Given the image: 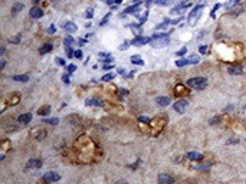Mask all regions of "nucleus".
Returning a JSON list of instances; mask_svg holds the SVG:
<instances>
[{"label":"nucleus","mask_w":246,"mask_h":184,"mask_svg":"<svg viewBox=\"0 0 246 184\" xmlns=\"http://www.w3.org/2000/svg\"><path fill=\"white\" fill-rule=\"evenodd\" d=\"M150 38H144V36H138V38H135V39L132 40L131 43L134 46H143V45H146V43H150Z\"/></svg>","instance_id":"0eeeda50"},{"label":"nucleus","mask_w":246,"mask_h":184,"mask_svg":"<svg viewBox=\"0 0 246 184\" xmlns=\"http://www.w3.org/2000/svg\"><path fill=\"white\" fill-rule=\"evenodd\" d=\"M199 50H200V53H203V55H205V53H207V50H209V48H207L206 45H202V46L199 48Z\"/></svg>","instance_id":"c756f323"},{"label":"nucleus","mask_w":246,"mask_h":184,"mask_svg":"<svg viewBox=\"0 0 246 184\" xmlns=\"http://www.w3.org/2000/svg\"><path fill=\"white\" fill-rule=\"evenodd\" d=\"M168 35H171L170 33H157L154 35L151 40H150V45L153 46V48H164V46H167L168 43H170V38H168Z\"/></svg>","instance_id":"f257e3e1"},{"label":"nucleus","mask_w":246,"mask_h":184,"mask_svg":"<svg viewBox=\"0 0 246 184\" xmlns=\"http://www.w3.org/2000/svg\"><path fill=\"white\" fill-rule=\"evenodd\" d=\"M137 12H140V6L138 4H134V6H131V7H127L125 9V13H137Z\"/></svg>","instance_id":"aec40b11"},{"label":"nucleus","mask_w":246,"mask_h":184,"mask_svg":"<svg viewBox=\"0 0 246 184\" xmlns=\"http://www.w3.org/2000/svg\"><path fill=\"white\" fill-rule=\"evenodd\" d=\"M158 183L160 184H174V178L168 174H160L158 176Z\"/></svg>","instance_id":"423d86ee"},{"label":"nucleus","mask_w":246,"mask_h":184,"mask_svg":"<svg viewBox=\"0 0 246 184\" xmlns=\"http://www.w3.org/2000/svg\"><path fill=\"white\" fill-rule=\"evenodd\" d=\"M43 122H46V124H50V125H58V122H59V121H58V120H49V118H45V120H43Z\"/></svg>","instance_id":"cd10ccee"},{"label":"nucleus","mask_w":246,"mask_h":184,"mask_svg":"<svg viewBox=\"0 0 246 184\" xmlns=\"http://www.w3.org/2000/svg\"><path fill=\"white\" fill-rule=\"evenodd\" d=\"M64 27H65L66 32H69V33H75V32H76V29H78V27H76V24L72 23V22H68V23H65V26H64Z\"/></svg>","instance_id":"4468645a"},{"label":"nucleus","mask_w":246,"mask_h":184,"mask_svg":"<svg viewBox=\"0 0 246 184\" xmlns=\"http://www.w3.org/2000/svg\"><path fill=\"white\" fill-rule=\"evenodd\" d=\"M117 184H127V183H125V181H118Z\"/></svg>","instance_id":"09e8293b"},{"label":"nucleus","mask_w":246,"mask_h":184,"mask_svg":"<svg viewBox=\"0 0 246 184\" xmlns=\"http://www.w3.org/2000/svg\"><path fill=\"white\" fill-rule=\"evenodd\" d=\"M187 85H189L190 88H194V89L202 91V89H205L206 86H207V79H206V78H202V76L190 78V79L187 81Z\"/></svg>","instance_id":"f03ea898"},{"label":"nucleus","mask_w":246,"mask_h":184,"mask_svg":"<svg viewBox=\"0 0 246 184\" xmlns=\"http://www.w3.org/2000/svg\"><path fill=\"white\" fill-rule=\"evenodd\" d=\"M66 55H68V58H72V56H75V52L71 49V46H69V48H66Z\"/></svg>","instance_id":"c85d7f7f"},{"label":"nucleus","mask_w":246,"mask_h":184,"mask_svg":"<svg viewBox=\"0 0 246 184\" xmlns=\"http://www.w3.org/2000/svg\"><path fill=\"white\" fill-rule=\"evenodd\" d=\"M186 52H187V49L183 48V49H180V50H179V52H177L176 55H177V56H183V55H186Z\"/></svg>","instance_id":"7c9ffc66"},{"label":"nucleus","mask_w":246,"mask_h":184,"mask_svg":"<svg viewBox=\"0 0 246 184\" xmlns=\"http://www.w3.org/2000/svg\"><path fill=\"white\" fill-rule=\"evenodd\" d=\"M50 50H52V45H50V43H46V45H43V46L39 49V53H41V55H45V53H49Z\"/></svg>","instance_id":"dca6fc26"},{"label":"nucleus","mask_w":246,"mask_h":184,"mask_svg":"<svg viewBox=\"0 0 246 184\" xmlns=\"http://www.w3.org/2000/svg\"><path fill=\"white\" fill-rule=\"evenodd\" d=\"M190 62H191V65L197 64V62H199V58H197V56H191V58H190Z\"/></svg>","instance_id":"72a5a7b5"},{"label":"nucleus","mask_w":246,"mask_h":184,"mask_svg":"<svg viewBox=\"0 0 246 184\" xmlns=\"http://www.w3.org/2000/svg\"><path fill=\"white\" fill-rule=\"evenodd\" d=\"M92 16H94V12H92L91 9H89V10H86V13H85V17H86V19H91Z\"/></svg>","instance_id":"2f4dec72"},{"label":"nucleus","mask_w":246,"mask_h":184,"mask_svg":"<svg viewBox=\"0 0 246 184\" xmlns=\"http://www.w3.org/2000/svg\"><path fill=\"white\" fill-rule=\"evenodd\" d=\"M66 69H68V72H69V73H72V72H75V69H76V66H75V65H69V66H68Z\"/></svg>","instance_id":"473e14b6"},{"label":"nucleus","mask_w":246,"mask_h":184,"mask_svg":"<svg viewBox=\"0 0 246 184\" xmlns=\"http://www.w3.org/2000/svg\"><path fill=\"white\" fill-rule=\"evenodd\" d=\"M42 178H43V181H46V183H53V181H58V180L61 178V176H59L58 173H55V171H49V173H46Z\"/></svg>","instance_id":"39448f33"},{"label":"nucleus","mask_w":246,"mask_h":184,"mask_svg":"<svg viewBox=\"0 0 246 184\" xmlns=\"http://www.w3.org/2000/svg\"><path fill=\"white\" fill-rule=\"evenodd\" d=\"M115 3H117V4H120V3H121V0H115Z\"/></svg>","instance_id":"8fccbe9b"},{"label":"nucleus","mask_w":246,"mask_h":184,"mask_svg":"<svg viewBox=\"0 0 246 184\" xmlns=\"http://www.w3.org/2000/svg\"><path fill=\"white\" fill-rule=\"evenodd\" d=\"M30 120H32V114H23V115L19 117V122L20 124H29Z\"/></svg>","instance_id":"ddd939ff"},{"label":"nucleus","mask_w":246,"mask_h":184,"mask_svg":"<svg viewBox=\"0 0 246 184\" xmlns=\"http://www.w3.org/2000/svg\"><path fill=\"white\" fill-rule=\"evenodd\" d=\"M64 43H65L66 46H71V45H74V39H72L71 36H68V38H65V40H64Z\"/></svg>","instance_id":"bb28decb"},{"label":"nucleus","mask_w":246,"mask_h":184,"mask_svg":"<svg viewBox=\"0 0 246 184\" xmlns=\"http://www.w3.org/2000/svg\"><path fill=\"white\" fill-rule=\"evenodd\" d=\"M209 167H210V163L209 164H203V166H197L199 170H206V168H209Z\"/></svg>","instance_id":"f704fd0d"},{"label":"nucleus","mask_w":246,"mask_h":184,"mask_svg":"<svg viewBox=\"0 0 246 184\" xmlns=\"http://www.w3.org/2000/svg\"><path fill=\"white\" fill-rule=\"evenodd\" d=\"M20 10H23V4L17 3V4H15V6L12 7V13H13V15H16L17 12H20Z\"/></svg>","instance_id":"412c9836"},{"label":"nucleus","mask_w":246,"mask_h":184,"mask_svg":"<svg viewBox=\"0 0 246 184\" xmlns=\"http://www.w3.org/2000/svg\"><path fill=\"white\" fill-rule=\"evenodd\" d=\"M85 104L88 105V106H102L104 102L101 99H98V98H89V99L85 101Z\"/></svg>","instance_id":"6e6552de"},{"label":"nucleus","mask_w":246,"mask_h":184,"mask_svg":"<svg viewBox=\"0 0 246 184\" xmlns=\"http://www.w3.org/2000/svg\"><path fill=\"white\" fill-rule=\"evenodd\" d=\"M228 72L230 75H242L243 73V69H242V66H229L228 68Z\"/></svg>","instance_id":"9d476101"},{"label":"nucleus","mask_w":246,"mask_h":184,"mask_svg":"<svg viewBox=\"0 0 246 184\" xmlns=\"http://www.w3.org/2000/svg\"><path fill=\"white\" fill-rule=\"evenodd\" d=\"M62 79H64V82H65V84H69V82H71V81H69V75H64V76H62Z\"/></svg>","instance_id":"58836bf2"},{"label":"nucleus","mask_w":246,"mask_h":184,"mask_svg":"<svg viewBox=\"0 0 246 184\" xmlns=\"http://www.w3.org/2000/svg\"><path fill=\"white\" fill-rule=\"evenodd\" d=\"M48 32H49V33H55V26H50L49 29H48Z\"/></svg>","instance_id":"c03bdc74"},{"label":"nucleus","mask_w":246,"mask_h":184,"mask_svg":"<svg viewBox=\"0 0 246 184\" xmlns=\"http://www.w3.org/2000/svg\"><path fill=\"white\" fill-rule=\"evenodd\" d=\"M19 39H20V38L17 36V38H13V39H10V42H12V43H17V42H19Z\"/></svg>","instance_id":"37998d69"},{"label":"nucleus","mask_w":246,"mask_h":184,"mask_svg":"<svg viewBox=\"0 0 246 184\" xmlns=\"http://www.w3.org/2000/svg\"><path fill=\"white\" fill-rule=\"evenodd\" d=\"M104 62H105V64H109V62H111V58H105V61H104Z\"/></svg>","instance_id":"de8ad7c7"},{"label":"nucleus","mask_w":246,"mask_h":184,"mask_svg":"<svg viewBox=\"0 0 246 184\" xmlns=\"http://www.w3.org/2000/svg\"><path fill=\"white\" fill-rule=\"evenodd\" d=\"M75 58H76V59H81L82 58V50H76V52H75Z\"/></svg>","instance_id":"4c0bfd02"},{"label":"nucleus","mask_w":246,"mask_h":184,"mask_svg":"<svg viewBox=\"0 0 246 184\" xmlns=\"http://www.w3.org/2000/svg\"><path fill=\"white\" fill-rule=\"evenodd\" d=\"M131 62H132V64H135V65H143V64H144V62L140 59V56H137V55L131 56Z\"/></svg>","instance_id":"5701e85b"},{"label":"nucleus","mask_w":246,"mask_h":184,"mask_svg":"<svg viewBox=\"0 0 246 184\" xmlns=\"http://www.w3.org/2000/svg\"><path fill=\"white\" fill-rule=\"evenodd\" d=\"M203 7H205L203 4H197L196 7L191 10V13L189 15V23L190 24H193L194 19H197V17H199V15H200V10H203Z\"/></svg>","instance_id":"20e7f679"},{"label":"nucleus","mask_w":246,"mask_h":184,"mask_svg":"<svg viewBox=\"0 0 246 184\" xmlns=\"http://www.w3.org/2000/svg\"><path fill=\"white\" fill-rule=\"evenodd\" d=\"M111 79H114V73H107V75L102 76V81H104V82H108V81H111Z\"/></svg>","instance_id":"a878e982"},{"label":"nucleus","mask_w":246,"mask_h":184,"mask_svg":"<svg viewBox=\"0 0 246 184\" xmlns=\"http://www.w3.org/2000/svg\"><path fill=\"white\" fill-rule=\"evenodd\" d=\"M13 81H17V82H27V81H29V76H27V75H16V76H13Z\"/></svg>","instance_id":"a211bd4d"},{"label":"nucleus","mask_w":246,"mask_h":184,"mask_svg":"<svg viewBox=\"0 0 246 184\" xmlns=\"http://www.w3.org/2000/svg\"><path fill=\"white\" fill-rule=\"evenodd\" d=\"M138 121L140 122H150V118H147V117H140Z\"/></svg>","instance_id":"c9c22d12"},{"label":"nucleus","mask_w":246,"mask_h":184,"mask_svg":"<svg viewBox=\"0 0 246 184\" xmlns=\"http://www.w3.org/2000/svg\"><path fill=\"white\" fill-rule=\"evenodd\" d=\"M49 114H50V106H49V105L42 106L41 109L38 111V115H42V117H43V115H49Z\"/></svg>","instance_id":"f3484780"},{"label":"nucleus","mask_w":246,"mask_h":184,"mask_svg":"<svg viewBox=\"0 0 246 184\" xmlns=\"http://www.w3.org/2000/svg\"><path fill=\"white\" fill-rule=\"evenodd\" d=\"M187 106H189V102L186 99H181V101H177L176 104H173V109L176 112H179V114H184Z\"/></svg>","instance_id":"7ed1b4c3"},{"label":"nucleus","mask_w":246,"mask_h":184,"mask_svg":"<svg viewBox=\"0 0 246 184\" xmlns=\"http://www.w3.org/2000/svg\"><path fill=\"white\" fill-rule=\"evenodd\" d=\"M43 16V12H42V9L39 7H33L32 10H30V17H33V19H39V17Z\"/></svg>","instance_id":"9b49d317"},{"label":"nucleus","mask_w":246,"mask_h":184,"mask_svg":"<svg viewBox=\"0 0 246 184\" xmlns=\"http://www.w3.org/2000/svg\"><path fill=\"white\" fill-rule=\"evenodd\" d=\"M128 45H130V42H124L123 45L120 46V49H121V50H124V49H127V48H128Z\"/></svg>","instance_id":"e433bc0d"},{"label":"nucleus","mask_w":246,"mask_h":184,"mask_svg":"<svg viewBox=\"0 0 246 184\" xmlns=\"http://www.w3.org/2000/svg\"><path fill=\"white\" fill-rule=\"evenodd\" d=\"M120 94H121V95H128V91H125V89H120Z\"/></svg>","instance_id":"79ce46f5"},{"label":"nucleus","mask_w":246,"mask_h":184,"mask_svg":"<svg viewBox=\"0 0 246 184\" xmlns=\"http://www.w3.org/2000/svg\"><path fill=\"white\" fill-rule=\"evenodd\" d=\"M187 157H189L190 160H193V161H200L202 158H203V155H202L200 152H189V154H187Z\"/></svg>","instance_id":"2eb2a0df"},{"label":"nucleus","mask_w":246,"mask_h":184,"mask_svg":"<svg viewBox=\"0 0 246 184\" xmlns=\"http://www.w3.org/2000/svg\"><path fill=\"white\" fill-rule=\"evenodd\" d=\"M176 65L177 66H186V65H191V62H190V59H180V61L176 62Z\"/></svg>","instance_id":"4be33fe9"},{"label":"nucleus","mask_w":246,"mask_h":184,"mask_svg":"<svg viewBox=\"0 0 246 184\" xmlns=\"http://www.w3.org/2000/svg\"><path fill=\"white\" fill-rule=\"evenodd\" d=\"M42 167V161L39 158H32V160H29L27 163V166L26 168H41Z\"/></svg>","instance_id":"1a4fd4ad"},{"label":"nucleus","mask_w":246,"mask_h":184,"mask_svg":"<svg viewBox=\"0 0 246 184\" xmlns=\"http://www.w3.org/2000/svg\"><path fill=\"white\" fill-rule=\"evenodd\" d=\"M111 68H112L111 65H104V69H107V71H108V69H111Z\"/></svg>","instance_id":"a18cd8bd"},{"label":"nucleus","mask_w":246,"mask_h":184,"mask_svg":"<svg viewBox=\"0 0 246 184\" xmlns=\"http://www.w3.org/2000/svg\"><path fill=\"white\" fill-rule=\"evenodd\" d=\"M174 0H157V4H161V6H168L171 4Z\"/></svg>","instance_id":"b1692460"},{"label":"nucleus","mask_w":246,"mask_h":184,"mask_svg":"<svg viewBox=\"0 0 246 184\" xmlns=\"http://www.w3.org/2000/svg\"><path fill=\"white\" fill-rule=\"evenodd\" d=\"M239 1H240V0H230V1H228V3H226V9H230V7H233V6H235V4H238Z\"/></svg>","instance_id":"393cba45"},{"label":"nucleus","mask_w":246,"mask_h":184,"mask_svg":"<svg viewBox=\"0 0 246 184\" xmlns=\"http://www.w3.org/2000/svg\"><path fill=\"white\" fill-rule=\"evenodd\" d=\"M156 102L158 105H161V106H167V105L170 104V98H167V96H158L156 99Z\"/></svg>","instance_id":"f8f14e48"},{"label":"nucleus","mask_w":246,"mask_h":184,"mask_svg":"<svg viewBox=\"0 0 246 184\" xmlns=\"http://www.w3.org/2000/svg\"><path fill=\"white\" fill-rule=\"evenodd\" d=\"M48 135V132H46V129H41V131H36V134H35V137H36V140H43L45 137Z\"/></svg>","instance_id":"6ab92c4d"},{"label":"nucleus","mask_w":246,"mask_h":184,"mask_svg":"<svg viewBox=\"0 0 246 184\" xmlns=\"http://www.w3.org/2000/svg\"><path fill=\"white\" fill-rule=\"evenodd\" d=\"M108 17H109V15H107V16H105L104 19H102V20H101V24H102V26H104V24L108 22Z\"/></svg>","instance_id":"a19ab883"},{"label":"nucleus","mask_w":246,"mask_h":184,"mask_svg":"<svg viewBox=\"0 0 246 184\" xmlns=\"http://www.w3.org/2000/svg\"><path fill=\"white\" fill-rule=\"evenodd\" d=\"M114 1H115V0H105V3H107V4H112Z\"/></svg>","instance_id":"49530a36"},{"label":"nucleus","mask_w":246,"mask_h":184,"mask_svg":"<svg viewBox=\"0 0 246 184\" xmlns=\"http://www.w3.org/2000/svg\"><path fill=\"white\" fill-rule=\"evenodd\" d=\"M56 64L62 66V65H65V61H64V59H61V58H58V59H56Z\"/></svg>","instance_id":"ea45409f"}]
</instances>
